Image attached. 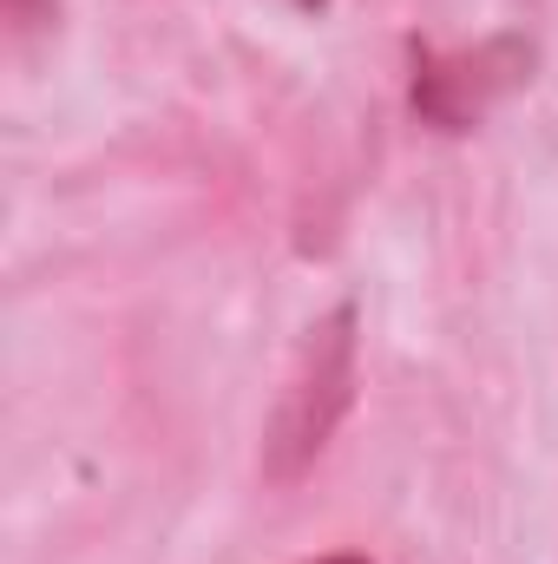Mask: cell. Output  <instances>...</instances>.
<instances>
[{
  "instance_id": "obj_4",
  "label": "cell",
  "mask_w": 558,
  "mask_h": 564,
  "mask_svg": "<svg viewBox=\"0 0 558 564\" xmlns=\"http://www.w3.org/2000/svg\"><path fill=\"white\" fill-rule=\"evenodd\" d=\"M289 7H296V13H309V20H315V13H329V0H289Z\"/></svg>"
},
{
  "instance_id": "obj_5",
  "label": "cell",
  "mask_w": 558,
  "mask_h": 564,
  "mask_svg": "<svg viewBox=\"0 0 558 564\" xmlns=\"http://www.w3.org/2000/svg\"><path fill=\"white\" fill-rule=\"evenodd\" d=\"M309 564H368V558H355V552H335V558H309Z\"/></svg>"
},
{
  "instance_id": "obj_3",
  "label": "cell",
  "mask_w": 558,
  "mask_h": 564,
  "mask_svg": "<svg viewBox=\"0 0 558 564\" xmlns=\"http://www.w3.org/2000/svg\"><path fill=\"white\" fill-rule=\"evenodd\" d=\"M7 20H13L20 40H33V33H46L60 20V0H7Z\"/></svg>"
},
{
  "instance_id": "obj_2",
  "label": "cell",
  "mask_w": 558,
  "mask_h": 564,
  "mask_svg": "<svg viewBox=\"0 0 558 564\" xmlns=\"http://www.w3.org/2000/svg\"><path fill=\"white\" fill-rule=\"evenodd\" d=\"M526 79H533V46L513 40V33H500L486 46H466V53L415 46V112L433 132H473Z\"/></svg>"
},
{
  "instance_id": "obj_1",
  "label": "cell",
  "mask_w": 558,
  "mask_h": 564,
  "mask_svg": "<svg viewBox=\"0 0 558 564\" xmlns=\"http://www.w3.org/2000/svg\"><path fill=\"white\" fill-rule=\"evenodd\" d=\"M362 315L355 302H335L309 335H302V355L289 368V388H282L270 433H264V479L270 486H296L335 440V426L355 401V348H362Z\"/></svg>"
}]
</instances>
